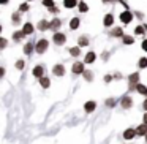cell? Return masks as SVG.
Masks as SVG:
<instances>
[{
	"mask_svg": "<svg viewBox=\"0 0 147 144\" xmlns=\"http://www.w3.org/2000/svg\"><path fill=\"white\" fill-rule=\"evenodd\" d=\"M46 49H48V40H45V38L40 40V41L36 43V52H38V54H43Z\"/></svg>",
	"mask_w": 147,
	"mask_h": 144,
	"instance_id": "cell-1",
	"label": "cell"
},
{
	"mask_svg": "<svg viewBox=\"0 0 147 144\" xmlns=\"http://www.w3.org/2000/svg\"><path fill=\"white\" fill-rule=\"evenodd\" d=\"M131 19H133V14H131L130 11H123V13L120 14V21H122L123 24H128Z\"/></svg>",
	"mask_w": 147,
	"mask_h": 144,
	"instance_id": "cell-2",
	"label": "cell"
},
{
	"mask_svg": "<svg viewBox=\"0 0 147 144\" xmlns=\"http://www.w3.org/2000/svg\"><path fill=\"white\" fill-rule=\"evenodd\" d=\"M84 64H81V62H76V64L73 65V73L74 74H81V73H84Z\"/></svg>",
	"mask_w": 147,
	"mask_h": 144,
	"instance_id": "cell-3",
	"label": "cell"
},
{
	"mask_svg": "<svg viewBox=\"0 0 147 144\" xmlns=\"http://www.w3.org/2000/svg\"><path fill=\"white\" fill-rule=\"evenodd\" d=\"M54 43H55V45H63V43H65V35H63V33H54Z\"/></svg>",
	"mask_w": 147,
	"mask_h": 144,
	"instance_id": "cell-4",
	"label": "cell"
},
{
	"mask_svg": "<svg viewBox=\"0 0 147 144\" xmlns=\"http://www.w3.org/2000/svg\"><path fill=\"white\" fill-rule=\"evenodd\" d=\"M32 73H33V76H35V78H43V74H45V68H43L41 65H38V67L33 68Z\"/></svg>",
	"mask_w": 147,
	"mask_h": 144,
	"instance_id": "cell-5",
	"label": "cell"
},
{
	"mask_svg": "<svg viewBox=\"0 0 147 144\" xmlns=\"http://www.w3.org/2000/svg\"><path fill=\"white\" fill-rule=\"evenodd\" d=\"M112 22H114V16H112V14H106L103 24H105L106 27H109V26H112Z\"/></svg>",
	"mask_w": 147,
	"mask_h": 144,
	"instance_id": "cell-6",
	"label": "cell"
},
{
	"mask_svg": "<svg viewBox=\"0 0 147 144\" xmlns=\"http://www.w3.org/2000/svg\"><path fill=\"white\" fill-rule=\"evenodd\" d=\"M63 73H65L63 65H55L54 67V74H57V76H63Z\"/></svg>",
	"mask_w": 147,
	"mask_h": 144,
	"instance_id": "cell-7",
	"label": "cell"
},
{
	"mask_svg": "<svg viewBox=\"0 0 147 144\" xmlns=\"http://www.w3.org/2000/svg\"><path fill=\"white\" fill-rule=\"evenodd\" d=\"M36 27H38L40 30H46V29L51 27V22H48V21L43 19V21H40V22H38V26H36Z\"/></svg>",
	"mask_w": 147,
	"mask_h": 144,
	"instance_id": "cell-8",
	"label": "cell"
},
{
	"mask_svg": "<svg viewBox=\"0 0 147 144\" xmlns=\"http://www.w3.org/2000/svg\"><path fill=\"white\" fill-rule=\"evenodd\" d=\"M134 135H136V131H134L133 128H128V130L123 133V138L125 139H131V138H134Z\"/></svg>",
	"mask_w": 147,
	"mask_h": 144,
	"instance_id": "cell-9",
	"label": "cell"
},
{
	"mask_svg": "<svg viewBox=\"0 0 147 144\" xmlns=\"http://www.w3.org/2000/svg\"><path fill=\"white\" fill-rule=\"evenodd\" d=\"M22 32H24V35H30V33L33 32V26H32V24H30V22H27L26 26H24Z\"/></svg>",
	"mask_w": 147,
	"mask_h": 144,
	"instance_id": "cell-10",
	"label": "cell"
},
{
	"mask_svg": "<svg viewBox=\"0 0 147 144\" xmlns=\"http://www.w3.org/2000/svg\"><path fill=\"white\" fill-rule=\"evenodd\" d=\"M95 108H96V103H93V101H87L86 106H84V109H86L87 112H92Z\"/></svg>",
	"mask_w": 147,
	"mask_h": 144,
	"instance_id": "cell-11",
	"label": "cell"
},
{
	"mask_svg": "<svg viewBox=\"0 0 147 144\" xmlns=\"http://www.w3.org/2000/svg\"><path fill=\"white\" fill-rule=\"evenodd\" d=\"M78 27H79V19H78V18H73V19L70 21V29L71 30H76Z\"/></svg>",
	"mask_w": 147,
	"mask_h": 144,
	"instance_id": "cell-12",
	"label": "cell"
},
{
	"mask_svg": "<svg viewBox=\"0 0 147 144\" xmlns=\"http://www.w3.org/2000/svg\"><path fill=\"white\" fill-rule=\"evenodd\" d=\"M136 133L138 135H147V124L139 125V127H138V130H136Z\"/></svg>",
	"mask_w": 147,
	"mask_h": 144,
	"instance_id": "cell-13",
	"label": "cell"
},
{
	"mask_svg": "<svg viewBox=\"0 0 147 144\" xmlns=\"http://www.w3.org/2000/svg\"><path fill=\"white\" fill-rule=\"evenodd\" d=\"M122 108H130L131 106V98L130 97H125V98H122Z\"/></svg>",
	"mask_w": 147,
	"mask_h": 144,
	"instance_id": "cell-14",
	"label": "cell"
},
{
	"mask_svg": "<svg viewBox=\"0 0 147 144\" xmlns=\"http://www.w3.org/2000/svg\"><path fill=\"white\" fill-rule=\"evenodd\" d=\"M95 57H96L95 52H89V54L86 55V64H92V62L95 60Z\"/></svg>",
	"mask_w": 147,
	"mask_h": 144,
	"instance_id": "cell-15",
	"label": "cell"
},
{
	"mask_svg": "<svg viewBox=\"0 0 147 144\" xmlns=\"http://www.w3.org/2000/svg\"><path fill=\"white\" fill-rule=\"evenodd\" d=\"M63 5L67 8H73V7H76V5H78V2H76V0H63Z\"/></svg>",
	"mask_w": 147,
	"mask_h": 144,
	"instance_id": "cell-16",
	"label": "cell"
},
{
	"mask_svg": "<svg viewBox=\"0 0 147 144\" xmlns=\"http://www.w3.org/2000/svg\"><path fill=\"white\" fill-rule=\"evenodd\" d=\"M60 19H54V21H51V27L49 29H54V30H57L59 27H60Z\"/></svg>",
	"mask_w": 147,
	"mask_h": 144,
	"instance_id": "cell-17",
	"label": "cell"
},
{
	"mask_svg": "<svg viewBox=\"0 0 147 144\" xmlns=\"http://www.w3.org/2000/svg\"><path fill=\"white\" fill-rule=\"evenodd\" d=\"M136 89H138V92H139V93H142V95H147V87H146V86H142V84H138Z\"/></svg>",
	"mask_w": 147,
	"mask_h": 144,
	"instance_id": "cell-18",
	"label": "cell"
},
{
	"mask_svg": "<svg viewBox=\"0 0 147 144\" xmlns=\"http://www.w3.org/2000/svg\"><path fill=\"white\" fill-rule=\"evenodd\" d=\"M111 35H112V37H122V35H123V32H122V27H117V29H114V30L111 32Z\"/></svg>",
	"mask_w": 147,
	"mask_h": 144,
	"instance_id": "cell-19",
	"label": "cell"
},
{
	"mask_svg": "<svg viewBox=\"0 0 147 144\" xmlns=\"http://www.w3.org/2000/svg\"><path fill=\"white\" fill-rule=\"evenodd\" d=\"M40 82H41V86L45 87V89H46V87H49V84H51V82H49V79H48V78H45V76L40 78Z\"/></svg>",
	"mask_w": 147,
	"mask_h": 144,
	"instance_id": "cell-20",
	"label": "cell"
},
{
	"mask_svg": "<svg viewBox=\"0 0 147 144\" xmlns=\"http://www.w3.org/2000/svg\"><path fill=\"white\" fill-rule=\"evenodd\" d=\"M138 79H139V74H138V73H133V74L130 76V84L133 86L134 82H138Z\"/></svg>",
	"mask_w": 147,
	"mask_h": 144,
	"instance_id": "cell-21",
	"label": "cell"
},
{
	"mask_svg": "<svg viewBox=\"0 0 147 144\" xmlns=\"http://www.w3.org/2000/svg\"><path fill=\"white\" fill-rule=\"evenodd\" d=\"M32 49H33L32 43H27V45L24 46V52H26V54H30V52H32Z\"/></svg>",
	"mask_w": 147,
	"mask_h": 144,
	"instance_id": "cell-22",
	"label": "cell"
},
{
	"mask_svg": "<svg viewBox=\"0 0 147 144\" xmlns=\"http://www.w3.org/2000/svg\"><path fill=\"white\" fill-rule=\"evenodd\" d=\"M89 45V40L86 37H79V46H87Z\"/></svg>",
	"mask_w": 147,
	"mask_h": 144,
	"instance_id": "cell-23",
	"label": "cell"
},
{
	"mask_svg": "<svg viewBox=\"0 0 147 144\" xmlns=\"http://www.w3.org/2000/svg\"><path fill=\"white\" fill-rule=\"evenodd\" d=\"M70 54L73 55V57H78V55H79V48H71L70 49Z\"/></svg>",
	"mask_w": 147,
	"mask_h": 144,
	"instance_id": "cell-24",
	"label": "cell"
},
{
	"mask_svg": "<svg viewBox=\"0 0 147 144\" xmlns=\"http://www.w3.org/2000/svg\"><path fill=\"white\" fill-rule=\"evenodd\" d=\"M24 37V32H14V35H13V38L16 40V41H19L21 38Z\"/></svg>",
	"mask_w": 147,
	"mask_h": 144,
	"instance_id": "cell-25",
	"label": "cell"
},
{
	"mask_svg": "<svg viewBox=\"0 0 147 144\" xmlns=\"http://www.w3.org/2000/svg\"><path fill=\"white\" fill-rule=\"evenodd\" d=\"M79 10L82 11V13H86V11L89 10V7H87V3H84V2H81V3H79Z\"/></svg>",
	"mask_w": 147,
	"mask_h": 144,
	"instance_id": "cell-26",
	"label": "cell"
},
{
	"mask_svg": "<svg viewBox=\"0 0 147 144\" xmlns=\"http://www.w3.org/2000/svg\"><path fill=\"white\" fill-rule=\"evenodd\" d=\"M139 67H141V68H146V67H147V59H146V57L139 59Z\"/></svg>",
	"mask_w": 147,
	"mask_h": 144,
	"instance_id": "cell-27",
	"label": "cell"
},
{
	"mask_svg": "<svg viewBox=\"0 0 147 144\" xmlns=\"http://www.w3.org/2000/svg\"><path fill=\"white\" fill-rule=\"evenodd\" d=\"M133 41H134V40L131 38V37H123V43H125V45H133Z\"/></svg>",
	"mask_w": 147,
	"mask_h": 144,
	"instance_id": "cell-28",
	"label": "cell"
},
{
	"mask_svg": "<svg viewBox=\"0 0 147 144\" xmlns=\"http://www.w3.org/2000/svg\"><path fill=\"white\" fill-rule=\"evenodd\" d=\"M43 5H45V7L52 8V7H54V2H52V0H43Z\"/></svg>",
	"mask_w": 147,
	"mask_h": 144,
	"instance_id": "cell-29",
	"label": "cell"
},
{
	"mask_svg": "<svg viewBox=\"0 0 147 144\" xmlns=\"http://www.w3.org/2000/svg\"><path fill=\"white\" fill-rule=\"evenodd\" d=\"M7 45H8V40H5V38H0V49L7 48Z\"/></svg>",
	"mask_w": 147,
	"mask_h": 144,
	"instance_id": "cell-30",
	"label": "cell"
},
{
	"mask_svg": "<svg viewBox=\"0 0 147 144\" xmlns=\"http://www.w3.org/2000/svg\"><path fill=\"white\" fill-rule=\"evenodd\" d=\"M16 68H18V70H22V68H24V60H18L16 62Z\"/></svg>",
	"mask_w": 147,
	"mask_h": 144,
	"instance_id": "cell-31",
	"label": "cell"
},
{
	"mask_svg": "<svg viewBox=\"0 0 147 144\" xmlns=\"http://www.w3.org/2000/svg\"><path fill=\"white\" fill-rule=\"evenodd\" d=\"M134 32H136V35H142V33H144V27H136Z\"/></svg>",
	"mask_w": 147,
	"mask_h": 144,
	"instance_id": "cell-32",
	"label": "cell"
},
{
	"mask_svg": "<svg viewBox=\"0 0 147 144\" xmlns=\"http://www.w3.org/2000/svg\"><path fill=\"white\" fill-rule=\"evenodd\" d=\"M84 74H86V79H87V81H90V79H92V74H90L89 71H84Z\"/></svg>",
	"mask_w": 147,
	"mask_h": 144,
	"instance_id": "cell-33",
	"label": "cell"
},
{
	"mask_svg": "<svg viewBox=\"0 0 147 144\" xmlns=\"http://www.w3.org/2000/svg\"><path fill=\"white\" fill-rule=\"evenodd\" d=\"M21 10H22V11H27V10H29V5H27V3L21 5Z\"/></svg>",
	"mask_w": 147,
	"mask_h": 144,
	"instance_id": "cell-34",
	"label": "cell"
},
{
	"mask_svg": "<svg viewBox=\"0 0 147 144\" xmlns=\"http://www.w3.org/2000/svg\"><path fill=\"white\" fill-rule=\"evenodd\" d=\"M106 103H108V106H114V105H115V103H114V100H112V98H111V100H108Z\"/></svg>",
	"mask_w": 147,
	"mask_h": 144,
	"instance_id": "cell-35",
	"label": "cell"
},
{
	"mask_svg": "<svg viewBox=\"0 0 147 144\" xmlns=\"http://www.w3.org/2000/svg\"><path fill=\"white\" fill-rule=\"evenodd\" d=\"M3 74H5V68L0 67V78H3Z\"/></svg>",
	"mask_w": 147,
	"mask_h": 144,
	"instance_id": "cell-36",
	"label": "cell"
},
{
	"mask_svg": "<svg viewBox=\"0 0 147 144\" xmlns=\"http://www.w3.org/2000/svg\"><path fill=\"white\" fill-rule=\"evenodd\" d=\"M142 49H144V51H147V40H144V41H142Z\"/></svg>",
	"mask_w": 147,
	"mask_h": 144,
	"instance_id": "cell-37",
	"label": "cell"
},
{
	"mask_svg": "<svg viewBox=\"0 0 147 144\" xmlns=\"http://www.w3.org/2000/svg\"><path fill=\"white\" fill-rule=\"evenodd\" d=\"M13 21H14V22H18V21H19V14H13Z\"/></svg>",
	"mask_w": 147,
	"mask_h": 144,
	"instance_id": "cell-38",
	"label": "cell"
},
{
	"mask_svg": "<svg viewBox=\"0 0 147 144\" xmlns=\"http://www.w3.org/2000/svg\"><path fill=\"white\" fill-rule=\"evenodd\" d=\"M10 0H0V5H5V3H8Z\"/></svg>",
	"mask_w": 147,
	"mask_h": 144,
	"instance_id": "cell-39",
	"label": "cell"
},
{
	"mask_svg": "<svg viewBox=\"0 0 147 144\" xmlns=\"http://www.w3.org/2000/svg\"><path fill=\"white\" fill-rule=\"evenodd\" d=\"M111 79H112V78H111V76H109V74H108V76H106V78H105V81H106V82H109V81H111Z\"/></svg>",
	"mask_w": 147,
	"mask_h": 144,
	"instance_id": "cell-40",
	"label": "cell"
},
{
	"mask_svg": "<svg viewBox=\"0 0 147 144\" xmlns=\"http://www.w3.org/2000/svg\"><path fill=\"white\" fill-rule=\"evenodd\" d=\"M142 106H144V109H147V100L144 101V105H142Z\"/></svg>",
	"mask_w": 147,
	"mask_h": 144,
	"instance_id": "cell-41",
	"label": "cell"
},
{
	"mask_svg": "<svg viewBox=\"0 0 147 144\" xmlns=\"http://www.w3.org/2000/svg\"><path fill=\"white\" fill-rule=\"evenodd\" d=\"M144 124H147V114L144 116Z\"/></svg>",
	"mask_w": 147,
	"mask_h": 144,
	"instance_id": "cell-42",
	"label": "cell"
},
{
	"mask_svg": "<svg viewBox=\"0 0 147 144\" xmlns=\"http://www.w3.org/2000/svg\"><path fill=\"white\" fill-rule=\"evenodd\" d=\"M146 143H147V135H146Z\"/></svg>",
	"mask_w": 147,
	"mask_h": 144,
	"instance_id": "cell-43",
	"label": "cell"
},
{
	"mask_svg": "<svg viewBox=\"0 0 147 144\" xmlns=\"http://www.w3.org/2000/svg\"><path fill=\"white\" fill-rule=\"evenodd\" d=\"M0 32H2V27H0Z\"/></svg>",
	"mask_w": 147,
	"mask_h": 144,
	"instance_id": "cell-44",
	"label": "cell"
},
{
	"mask_svg": "<svg viewBox=\"0 0 147 144\" xmlns=\"http://www.w3.org/2000/svg\"><path fill=\"white\" fill-rule=\"evenodd\" d=\"M105 2H109V0H105Z\"/></svg>",
	"mask_w": 147,
	"mask_h": 144,
	"instance_id": "cell-45",
	"label": "cell"
}]
</instances>
